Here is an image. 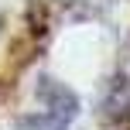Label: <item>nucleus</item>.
<instances>
[{"mask_svg": "<svg viewBox=\"0 0 130 130\" xmlns=\"http://www.w3.org/2000/svg\"><path fill=\"white\" fill-rule=\"evenodd\" d=\"M62 7H69L72 14H79V17H92V14H103L106 7H113L117 0H58Z\"/></svg>", "mask_w": 130, "mask_h": 130, "instance_id": "7ed1b4c3", "label": "nucleus"}, {"mask_svg": "<svg viewBox=\"0 0 130 130\" xmlns=\"http://www.w3.org/2000/svg\"><path fill=\"white\" fill-rule=\"evenodd\" d=\"M38 103H41V110L21 120L17 123L21 130H69L72 120L79 117L75 92H72L65 82L52 79V75L38 79Z\"/></svg>", "mask_w": 130, "mask_h": 130, "instance_id": "f257e3e1", "label": "nucleus"}, {"mask_svg": "<svg viewBox=\"0 0 130 130\" xmlns=\"http://www.w3.org/2000/svg\"><path fill=\"white\" fill-rule=\"evenodd\" d=\"M103 117L113 120V123H127L130 120V41L123 45V52L117 58V69H113L110 82H106Z\"/></svg>", "mask_w": 130, "mask_h": 130, "instance_id": "f03ea898", "label": "nucleus"}]
</instances>
